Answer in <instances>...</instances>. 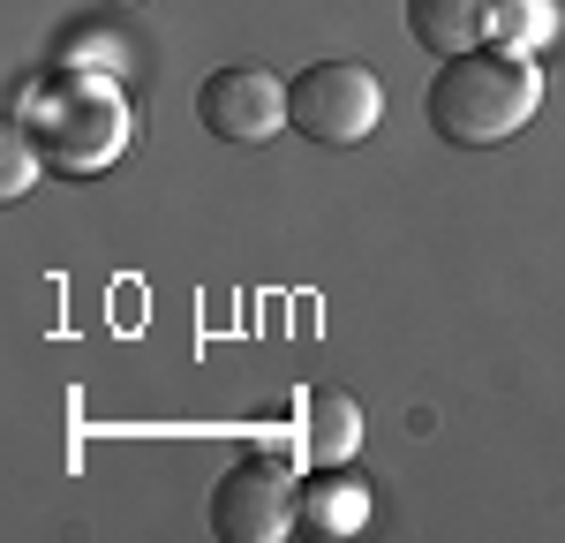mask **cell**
Returning <instances> with one entry per match:
<instances>
[{
	"label": "cell",
	"mask_w": 565,
	"mask_h": 543,
	"mask_svg": "<svg viewBox=\"0 0 565 543\" xmlns=\"http://www.w3.org/2000/svg\"><path fill=\"white\" fill-rule=\"evenodd\" d=\"M482 31H490L498 53L535 61V53L565 31V8H558V0H490V8H482Z\"/></svg>",
	"instance_id": "ba28073f"
},
{
	"label": "cell",
	"mask_w": 565,
	"mask_h": 543,
	"mask_svg": "<svg viewBox=\"0 0 565 543\" xmlns=\"http://www.w3.org/2000/svg\"><path fill=\"white\" fill-rule=\"evenodd\" d=\"M39 167H45L39 136L23 129V121H8V167H0V189H8V196H23V189L39 181Z\"/></svg>",
	"instance_id": "8fae6325"
},
{
	"label": "cell",
	"mask_w": 565,
	"mask_h": 543,
	"mask_svg": "<svg viewBox=\"0 0 565 543\" xmlns=\"http://www.w3.org/2000/svg\"><path fill=\"white\" fill-rule=\"evenodd\" d=\"M53 68H90V76H129V45L114 39V31H68L61 53H53Z\"/></svg>",
	"instance_id": "30bf717a"
},
{
	"label": "cell",
	"mask_w": 565,
	"mask_h": 543,
	"mask_svg": "<svg viewBox=\"0 0 565 543\" xmlns=\"http://www.w3.org/2000/svg\"><path fill=\"white\" fill-rule=\"evenodd\" d=\"M543 106V68L521 53H498V45H468V53H445V68L423 91V114L452 151H490L513 129L535 121Z\"/></svg>",
	"instance_id": "6da1fadb"
},
{
	"label": "cell",
	"mask_w": 565,
	"mask_h": 543,
	"mask_svg": "<svg viewBox=\"0 0 565 543\" xmlns=\"http://www.w3.org/2000/svg\"><path fill=\"white\" fill-rule=\"evenodd\" d=\"M362 438H370L362 401H354V393H340V385H309V393H302V415H295V453H302L309 468H340V460H354V453H362Z\"/></svg>",
	"instance_id": "8992f818"
},
{
	"label": "cell",
	"mask_w": 565,
	"mask_h": 543,
	"mask_svg": "<svg viewBox=\"0 0 565 543\" xmlns=\"http://www.w3.org/2000/svg\"><path fill=\"white\" fill-rule=\"evenodd\" d=\"M482 8L490 0H407V39L423 53H468L482 39Z\"/></svg>",
	"instance_id": "9c48e42d"
},
{
	"label": "cell",
	"mask_w": 565,
	"mask_h": 543,
	"mask_svg": "<svg viewBox=\"0 0 565 543\" xmlns=\"http://www.w3.org/2000/svg\"><path fill=\"white\" fill-rule=\"evenodd\" d=\"M196 121H204L218 143H234V151L271 143V136L287 129V84L264 76V68H218V76H204V91H196Z\"/></svg>",
	"instance_id": "5b68a950"
},
{
	"label": "cell",
	"mask_w": 565,
	"mask_h": 543,
	"mask_svg": "<svg viewBox=\"0 0 565 543\" xmlns=\"http://www.w3.org/2000/svg\"><path fill=\"white\" fill-rule=\"evenodd\" d=\"M302 529L295 483L279 460H234L212 483V536L218 543H279Z\"/></svg>",
	"instance_id": "277c9868"
},
{
	"label": "cell",
	"mask_w": 565,
	"mask_h": 543,
	"mask_svg": "<svg viewBox=\"0 0 565 543\" xmlns=\"http://www.w3.org/2000/svg\"><path fill=\"white\" fill-rule=\"evenodd\" d=\"M15 121L39 136L53 174H106L136 136L121 76H90V68H53L45 84H31V98L15 106Z\"/></svg>",
	"instance_id": "7a4b0ae2"
},
{
	"label": "cell",
	"mask_w": 565,
	"mask_h": 543,
	"mask_svg": "<svg viewBox=\"0 0 565 543\" xmlns=\"http://www.w3.org/2000/svg\"><path fill=\"white\" fill-rule=\"evenodd\" d=\"M121 8H129V0H121Z\"/></svg>",
	"instance_id": "7c38bea8"
},
{
	"label": "cell",
	"mask_w": 565,
	"mask_h": 543,
	"mask_svg": "<svg viewBox=\"0 0 565 543\" xmlns=\"http://www.w3.org/2000/svg\"><path fill=\"white\" fill-rule=\"evenodd\" d=\"M295 513H302L309 536H362L370 529V483L354 476L348 460L340 468H309L295 483Z\"/></svg>",
	"instance_id": "52a82bcc"
},
{
	"label": "cell",
	"mask_w": 565,
	"mask_h": 543,
	"mask_svg": "<svg viewBox=\"0 0 565 543\" xmlns=\"http://www.w3.org/2000/svg\"><path fill=\"white\" fill-rule=\"evenodd\" d=\"M377 121H385V84L362 61H309L302 76L287 84V129L302 136V143L348 151Z\"/></svg>",
	"instance_id": "3957f363"
}]
</instances>
